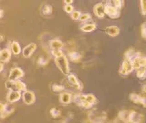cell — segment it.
<instances>
[{
    "mask_svg": "<svg viewBox=\"0 0 146 123\" xmlns=\"http://www.w3.org/2000/svg\"><path fill=\"white\" fill-rule=\"evenodd\" d=\"M55 63H56L58 69L60 70L63 74L68 75L70 73V67H68V61L64 54L60 56L55 57Z\"/></svg>",
    "mask_w": 146,
    "mask_h": 123,
    "instance_id": "6da1fadb",
    "label": "cell"
},
{
    "mask_svg": "<svg viewBox=\"0 0 146 123\" xmlns=\"http://www.w3.org/2000/svg\"><path fill=\"white\" fill-rule=\"evenodd\" d=\"M6 88L11 91H18V92H24L26 90V85L25 83H23L22 81L19 80H15V81H11V80H7L6 83Z\"/></svg>",
    "mask_w": 146,
    "mask_h": 123,
    "instance_id": "7a4b0ae2",
    "label": "cell"
},
{
    "mask_svg": "<svg viewBox=\"0 0 146 123\" xmlns=\"http://www.w3.org/2000/svg\"><path fill=\"white\" fill-rule=\"evenodd\" d=\"M104 11L105 15H107L110 18H112V19H116V18L120 17L121 16L120 10H118L116 7H114L111 2H106Z\"/></svg>",
    "mask_w": 146,
    "mask_h": 123,
    "instance_id": "3957f363",
    "label": "cell"
},
{
    "mask_svg": "<svg viewBox=\"0 0 146 123\" xmlns=\"http://www.w3.org/2000/svg\"><path fill=\"white\" fill-rule=\"evenodd\" d=\"M130 99L132 102L146 108V95L145 94H136L131 93L130 95Z\"/></svg>",
    "mask_w": 146,
    "mask_h": 123,
    "instance_id": "277c9868",
    "label": "cell"
},
{
    "mask_svg": "<svg viewBox=\"0 0 146 123\" xmlns=\"http://www.w3.org/2000/svg\"><path fill=\"white\" fill-rule=\"evenodd\" d=\"M133 70V67H132V63L131 60H128V59H124L121 64L120 73L122 76H128L129 74L132 72Z\"/></svg>",
    "mask_w": 146,
    "mask_h": 123,
    "instance_id": "5b68a950",
    "label": "cell"
},
{
    "mask_svg": "<svg viewBox=\"0 0 146 123\" xmlns=\"http://www.w3.org/2000/svg\"><path fill=\"white\" fill-rule=\"evenodd\" d=\"M24 76V72L19 67H14L11 69L10 73H9V77H8V80L11 81H15V80H18Z\"/></svg>",
    "mask_w": 146,
    "mask_h": 123,
    "instance_id": "8992f818",
    "label": "cell"
},
{
    "mask_svg": "<svg viewBox=\"0 0 146 123\" xmlns=\"http://www.w3.org/2000/svg\"><path fill=\"white\" fill-rule=\"evenodd\" d=\"M22 99H23V101H24L25 104L31 105L35 102L36 97H35V94L32 92V91L25 90L22 94Z\"/></svg>",
    "mask_w": 146,
    "mask_h": 123,
    "instance_id": "52a82bcc",
    "label": "cell"
},
{
    "mask_svg": "<svg viewBox=\"0 0 146 123\" xmlns=\"http://www.w3.org/2000/svg\"><path fill=\"white\" fill-rule=\"evenodd\" d=\"M132 63V67H133V69H138L141 67H146V58L143 57H137L135 58L133 60H131Z\"/></svg>",
    "mask_w": 146,
    "mask_h": 123,
    "instance_id": "ba28073f",
    "label": "cell"
},
{
    "mask_svg": "<svg viewBox=\"0 0 146 123\" xmlns=\"http://www.w3.org/2000/svg\"><path fill=\"white\" fill-rule=\"evenodd\" d=\"M62 47H63V43L58 39H54V40L51 41V42H50V48H51V52H52V54L54 55V56L58 52L61 51Z\"/></svg>",
    "mask_w": 146,
    "mask_h": 123,
    "instance_id": "9c48e42d",
    "label": "cell"
},
{
    "mask_svg": "<svg viewBox=\"0 0 146 123\" xmlns=\"http://www.w3.org/2000/svg\"><path fill=\"white\" fill-rule=\"evenodd\" d=\"M104 8H105V4H103V3H99L97 5H95L93 7V12L95 14V16L99 18L104 17V16H105Z\"/></svg>",
    "mask_w": 146,
    "mask_h": 123,
    "instance_id": "30bf717a",
    "label": "cell"
},
{
    "mask_svg": "<svg viewBox=\"0 0 146 123\" xmlns=\"http://www.w3.org/2000/svg\"><path fill=\"white\" fill-rule=\"evenodd\" d=\"M144 117L143 114L136 111H131L130 115V123H143Z\"/></svg>",
    "mask_w": 146,
    "mask_h": 123,
    "instance_id": "8fae6325",
    "label": "cell"
},
{
    "mask_svg": "<svg viewBox=\"0 0 146 123\" xmlns=\"http://www.w3.org/2000/svg\"><path fill=\"white\" fill-rule=\"evenodd\" d=\"M36 49V45L35 43H30L29 45L26 46V47L23 48L22 50V54L24 58H29L35 50Z\"/></svg>",
    "mask_w": 146,
    "mask_h": 123,
    "instance_id": "7c38bea8",
    "label": "cell"
},
{
    "mask_svg": "<svg viewBox=\"0 0 146 123\" xmlns=\"http://www.w3.org/2000/svg\"><path fill=\"white\" fill-rule=\"evenodd\" d=\"M21 98V92H18V91H11L9 90L8 93L7 95V99L8 102L10 103H14L19 100Z\"/></svg>",
    "mask_w": 146,
    "mask_h": 123,
    "instance_id": "4fadbf2b",
    "label": "cell"
},
{
    "mask_svg": "<svg viewBox=\"0 0 146 123\" xmlns=\"http://www.w3.org/2000/svg\"><path fill=\"white\" fill-rule=\"evenodd\" d=\"M105 33L110 36H116L120 34V28L116 26H107L106 28H105Z\"/></svg>",
    "mask_w": 146,
    "mask_h": 123,
    "instance_id": "5bb4252c",
    "label": "cell"
},
{
    "mask_svg": "<svg viewBox=\"0 0 146 123\" xmlns=\"http://www.w3.org/2000/svg\"><path fill=\"white\" fill-rule=\"evenodd\" d=\"M11 58V51L7 48H4L0 51V61L8 62Z\"/></svg>",
    "mask_w": 146,
    "mask_h": 123,
    "instance_id": "9a60e30c",
    "label": "cell"
},
{
    "mask_svg": "<svg viewBox=\"0 0 146 123\" xmlns=\"http://www.w3.org/2000/svg\"><path fill=\"white\" fill-rule=\"evenodd\" d=\"M68 82H70V84L71 86L76 87L78 89H82L81 84L80 83L79 79H78L77 77H76V76H74L73 74H70V75L68 76Z\"/></svg>",
    "mask_w": 146,
    "mask_h": 123,
    "instance_id": "2e32d148",
    "label": "cell"
},
{
    "mask_svg": "<svg viewBox=\"0 0 146 123\" xmlns=\"http://www.w3.org/2000/svg\"><path fill=\"white\" fill-rule=\"evenodd\" d=\"M140 56V53L139 52H137L136 50L134 49H129V50H127V51L125 52L124 54V59H128V60H133V59L137 57H139Z\"/></svg>",
    "mask_w": 146,
    "mask_h": 123,
    "instance_id": "e0dca14e",
    "label": "cell"
},
{
    "mask_svg": "<svg viewBox=\"0 0 146 123\" xmlns=\"http://www.w3.org/2000/svg\"><path fill=\"white\" fill-rule=\"evenodd\" d=\"M15 110V106H13L12 104H7L5 106V109L4 111L1 113V118H7L10 115L11 113H13V111Z\"/></svg>",
    "mask_w": 146,
    "mask_h": 123,
    "instance_id": "ac0fdd59",
    "label": "cell"
},
{
    "mask_svg": "<svg viewBox=\"0 0 146 123\" xmlns=\"http://www.w3.org/2000/svg\"><path fill=\"white\" fill-rule=\"evenodd\" d=\"M130 115H131V111L121 110L119 113V118H120V120L124 123H130Z\"/></svg>",
    "mask_w": 146,
    "mask_h": 123,
    "instance_id": "d6986e66",
    "label": "cell"
},
{
    "mask_svg": "<svg viewBox=\"0 0 146 123\" xmlns=\"http://www.w3.org/2000/svg\"><path fill=\"white\" fill-rule=\"evenodd\" d=\"M72 99V96L70 92H62L60 94V97H59V99H60V102L63 104H68L70 103Z\"/></svg>",
    "mask_w": 146,
    "mask_h": 123,
    "instance_id": "ffe728a7",
    "label": "cell"
},
{
    "mask_svg": "<svg viewBox=\"0 0 146 123\" xmlns=\"http://www.w3.org/2000/svg\"><path fill=\"white\" fill-rule=\"evenodd\" d=\"M73 100L74 102L78 105V106H81V104L85 101V95L83 94H76L73 98Z\"/></svg>",
    "mask_w": 146,
    "mask_h": 123,
    "instance_id": "44dd1931",
    "label": "cell"
},
{
    "mask_svg": "<svg viewBox=\"0 0 146 123\" xmlns=\"http://www.w3.org/2000/svg\"><path fill=\"white\" fill-rule=\"evenodd\" d=\"M10 48H11V51L14 55H18L20 52H21V48H20V46L17 42L16 41H14V42L11 43V46H10Z\"/></svg>",
    "mask_w": 146,
    "mask_h": 123,
    "instance_id": "7402d4cb",
    "label": "cell"
},
{
    "mask_svg": "<svg viewBox=\"0 0 146 123\" xmlns=\"http://www.w3.org/2000/svg\"><path fill=\"white\" fill-rule=\"evenodd\" d=\"M95 28H96V25L93 24V23H88V24H85L80 27L81 31L83 32H91L95 30Z\"/></svg>",
    "mask_w": 146,
    "mask_h": 123,
    "instance_id": "603a6c76",
    "label": "cell"
},
{
    "mask_svg": "<svg viewBox=\"0 0 146 123\" xmlns=\"http://www.w3.org/2000/svg\"><path fill=\"white\" fill-rule=\"evenodd\" d=\"M136 76L139 79L144 80L146 79V67H141L136 70Z\"/></svg>",
    "mask_w": 146,
    "mask_h": 123,
    "instance_id": "cb8c5ba5",
    "label": "cell"
},
{
    "mask_svg": "<svg viewBox=\"0 0 146 123\" xmlns=\"http://www.w3.org/2000/svg\"><path fill=\"white\" fill-rule=\"evenodd\" d=\"M70 58H71L72 61L78 62L81 59V55H80V53L77 52V51H73V52L70 53Z\"/></svg>",
    "mask_w": 146,
    "mask_h": 123,
    "instance_id": "d4e9b609",
    "label": "cell"
},
{
    "mask_svg": "<svg viewBox=\"0 0 146 123\" xmlns=\"http://www.w3.org/2000/svg\"><path fill=\"white\" fill-rule=\"evenodd\" d=\"M85 100L87 102H89L90 104H91L93 106V105L97 102V99L96 97L93 95V94H88V95H85Z\"/></svg>",
    "mask_w": 146,
    "mask_h": 123,
    "instance_id": "484cf974",
    "label": "cell"
},
{
    "mask_svg": "<svg viewBox=\"0 0 146 123\" xmlns=\"http://www.w3.org/2000/svg\"><path fill=\"white\" fill-rule=\"evenodd\" d=\"M41 11H42L43 15H50L52 13V7L49 6V5H45L41 8Z\"/></svg>",
    "mask_w": 146,
    "mask_h": 123,
    "instance_id": "4316f807",
    "label": "cell"
},
{
    "mask_svg": "<svg viewBox=\"0 0 146 123\" xmlns=\"http://www.w3.org/2000/svg\"><path fill=\"white\" fill-rule=\"evenodd\" d=\"M112 4V6L114 7H116L118 10H121V8L122 7L123 4H124V2L123 1H120V0H117V1H111V2Z\"/></svg>",
    "mask_w": 146,
    "mask_h": 123,
    "instance_id": "83f0119b",
    "label": "cell"
},
{
    "mask_svg": "<svg viewBox=\"0 0 146 123\" xmlns=\"http://www.w3.org/2000/svg\"><path fill=\"white\" fill-rule=\"evenodd\" d=\"M49 112H50V115H51L53 118H58L59 116H60V114H61V112L59 111L58 109H57L56 108H51Z\"/></svg>",
    "mask_w": 146,
    "mask_h": 123,
    "instance_id": "f1b7e54d",
    "label": "cell"
},
{
    "mask_svg": "<svg viewBox=\"0 0 146 123\" xmlns=\"http://www.w3.org/2000/svg\"><path fill=\"white\" fill-rule=\"evenodd\" d=\"M52 89L55 92H61L64 90V87L62 85H58V84H54L52 86Z\"/></svg>",
    "mask_w": 146,
    "mask_h": 123,
    "instance_id": "f546056e",
    "label": "cell"
},
{
    "mask_svg": "<svg viewBox=\"0 0 146 123\" xmlns=\"http://www.w3.org/2000/svg\"><path fill=\"white\" fill-rule=\"evenodd\" d=\"M140 5H141V14H143V16H145L146 15V0H141V1H140Z\"/></svg>",
    "mask_w": 146,
    "mask_h": 123,
    "instance_id": "4dcf8cb0",
    "label": "cell"
},
{
    "mask_svg": "<svg viewBox=\"0 0 146 123\" xmlns=\"http://www.w3.org/2000/svg\"><path fill=\"white\" fill-rule=\"evenodd\" d=\"M90 19V14H81L80 17V22H86Z\"/></svg>",
    "mask_w": 146,
    "mask_h": 123,
    "instance_id": "1f68e13d",
    "label": "cell"
},
{
    "mask_svg": "<svg viewBox=\"0 0 146 123\" xmlns=\"http://www.w3.org/2000/svg\"><path fill=\"white\" fill-rule=\"evenodd\" d=\"M141 36H143L144 39H146V22H144L141 26Z\"/></svg>",
    "mask_w": 146,
    "mask_h": 123,
    "instance_id": "d6a6232c",
    "label": "cell"
},
{
    "mask_svg": "<svg viewBox=\"0 0 146 123\" xmlns=\"http://www.w3.org/2000/svg\"><path fill=\"white\" fill-rule=\"evenodd\" d=\"M80 12L79 11H73L71 13V17H72V19H74V20H79L80 19Z\"/></svg>",
    "mask_w": 146,
    "mask_h": 123,
    "instance_id": "836d02e7",
    "label": "cell"
},
{
    "mask_svg": "<svg viewBox=\"0 0 146 123\" xmlns=\"http://www.w3.org/2000/svg\"><path fill=\"white\" fill-rule=\"evenodd\" d=\"M64 10L68 14H71L73 12V7L71 6V5H66L65 7H64Z\"/></svg>",
    "mask_w": 146,
    "mask_h": 123,
    "instance_id": "e575fe53",
    "label": "cell"
},
{
    "mask_svg": "<svg viewBox=\"0 0 146 123\" xmlns=\"http://www.w3.org/2000/svg\"><path fill=\"white\" fill-rule=\"evenodd\" d=\"M46 63H47V61L43 60V58H39V60H38V64H39V65L43 66V65H46Z\"/></svg>",
    "mask_w": 146,
    "mask_h": 123,
    "instance_id": "d590c367",
    "label": "cell"
},
{
    "mask_svg": "<svg viewBox=\"0 0 146 123\" xmlns=\"http://www.w3.org/2000/svg\"><path fill=\"white\" fill-rule=\"evenodd\" d=\"M5 106H6V105L3 104L2 102H0V114H1V113L4 111V109H5Z\"/></svg>",
    "mask_w": 146,
    "mask_h": 123,
    "instance_id": "8d00e7d4",
    "label": "cell"
},
{
    "mask_svg": "<svg viewBox=\"0 0 146 123\" xmlns=\"http://www.w3.org/2000/svg\"><path fill=\"white\" fill-rule=\"evenodd\" d=\"M64 3H65L66 5H71V4H73V1L72 0H70H70H66V1H64Z\"/></svg>",
    "mask_w": 146,
    "mask_h": 123,
    "instance_id": "74e56055",
    "label": "cell"
},
{
    "mask_svg": "<svg viewBox=\"0 0 146 123\" xmlns=\"http://www.w3.org/2000/svg\"><path fill=\"white\" fill-rule=\"evenodd\" d=\"M3 68H4V65H3V62L0 61V72H1L3 70Z\"/></svg>",
    "mask_w": 146,
    "mask_h": 123,
    "instance_id": "f35d334b",
    "label": "cell"
},
{
    "mask_svg": "<svg viewBox=\"0 0 146 123\" xmlns=\"http://www.w3.org/2000/svg\"><path fill=\"white\" fill-rule=\"evenodd\" d=\"M143 92L146 95V85H143Z\"/></svg>",
    "mask_w": 146,
    "mask_h": 123,
    "instance_id": "ab89813d",
    "label": "cell"
},
{
    "mask_svg": "<svg viewBox=\"0 0 146 123\" xmlns=\"http://www.w3.org/2000/svg\"><path fill=\"white\" fill-rule=\"evenodd\" d=\"M3 14H4V11L0 9V17H3Z\"/></svg>",
    "mask_w": 146,
    "mask_h": 123,
    "instance_id": "60d3db41",
    "label": "cell"
}]
</instances>
